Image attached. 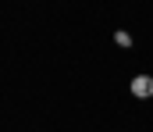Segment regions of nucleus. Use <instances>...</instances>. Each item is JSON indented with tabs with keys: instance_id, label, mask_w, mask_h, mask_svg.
<instances>
[{
	"instance_id": "nucleus-1",
	"label": "nucleus",
	"mask_w": 153,
	"mask_h": 132,
	"mask_svg": "<svg viewBox=\"0 0 153 132\" xmlns=\"http://www.w3.org/2000/svg\"><path fill=\"white\" fill-rule=\"evenodd\" d=\"M132 93H135L139 100H146V96H153V79H150V75H139V79L132 82Z\"/></svg>"
},
{
	"instance_id": "nucleus-2",
	"label": "nucleus",
	"mask_w": 153,
	"mask_h": 132,
	"mask_svg": "<svg viewBox=\"0 0 153 132\" xmlns=\"http://www.w3.org/2000/svg\"><path fill=\"white\" fill-rule=\"evenodd\" d=\"M114 43H117V46H128V43H132V36H128V32H114Z\"/></svg>"
}]
</instances>
